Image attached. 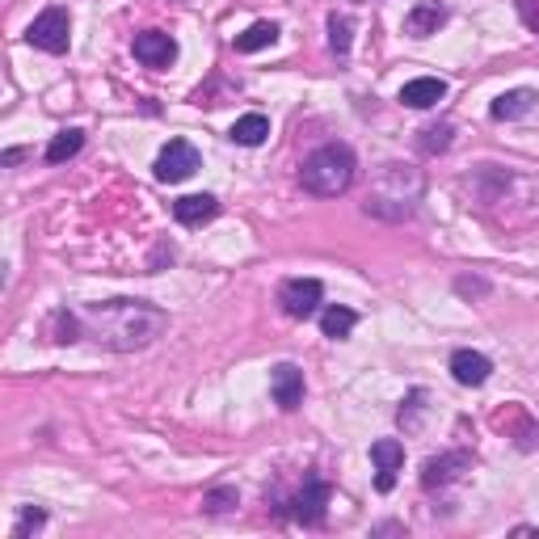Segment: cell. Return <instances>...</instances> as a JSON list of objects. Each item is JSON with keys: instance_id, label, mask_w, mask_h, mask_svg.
Returning <instances> with one entry per match:
<instances>
[{"instance_id": "obj_26", "label": "cell", "mask_w": 539, "mask_h": 539, "mask_svg": "<svg viewBox=\"0 0 539 539\" xmlns=\"http://www.w3.org/2000/svg\"><path fill=\"white\" fill-rule=\"evenodd\" d=\"M43 523H47V514L30 506V510H22V518H17V527H13V535H17V539H22V535L38 531V527H43Z\"/></svg>"}, {"instance_id": "obj_7", "label": "cell", "mask_w": 539, "mask_h": 539, "mask_svg": "<svg viewBox=\"0 0 539 539\" xmlns=\"http://www.w3.org/2000/svg\"><path fill=\"white\" fill-rule=\"evenodd\" d=\"M472 468V455L468 451H447V455H430L422 464V489L434 493V489H447L455 485L459 476Z\"/></svg>"}, {"instance_id": "obj_3", "label": "cell", "mask_w": 539, "mask_h": 539, "mask_svg": "<svg viewBox=\"0 0 539 539\" xmlns=\"http://www.w3.org/2000/svg\"><path fill=\"white\" fill-rule=\"evenodd\" d=\"M354 177H358V161L346 144L316 148L304 161V169H299V182H304V190L316 198H342L354 186Z\"/></svg>"}, {"instance_id": "obj_5", "label": "cell", "mask_w": 539, "mask_h": 539, "mask_svg": "<svg viewBox=\"0 0 539 539\" xmlns=\"http://www.w3.org/2000/svg\"><path fill=\"white\" fill-rule=\"evenodd\" d=\"M152 169H156V182L173 186V182H186L190 173L203 169V156H198V148L190 144V139H169Z\"/></svg>"}, {"instance_id": "obj_19", "label": "cell", "mask_w": 539, "mask_h": 539, "mask_svg": "<svg viewBox=\"0 0 539 539\" xmlns=\"http://www.w3.org/2000/svg\"><path fill=\"white\" fill-rule=\"evenodd\" d=\"M354 325H358L354 308L329 304V308L321 312V333H325V337H333V342H342V337H350V333H354Z\"/></svg>"}, {"instance_id": "obj_23", "label": "cell", "mask_w": 539, "mask_h": 539, "mask_svg": "<svg viewBox=\"0 0 539 539\" xmlns=\"http://www.w3.org/2000/svg\"><path fill=\"white\" fill-rule=\"evenodd\" d=\"M350 43H354V22L346 13H329V51L350 55Z\"/></svg>"}, {"instance_id": "obj_15", "label": "cell", "mask_w": 539, "mask_h": 539, "mask_svg": "<svg viewBox=\"0 0 539 539\" xmlns=\"http://www.w3.org/2000/svg\"><path fill=\"white\" fill-rule=\"evenodd\" d=\"M443 97H447V81H443V76H417V81H409L401 89V102L409 110H430V106L443 102Z\"/></svg>"}, {"instance_id": "obj_24", "label": "cell", "mask_w": 539, "mask_h": 539, "mask_svg": "<svg viewBox=\"0 0 539 539\" xmlns=\"http://www.w3.org/2000/svg\"><path fill=\"white\" fill-rule=\"evenodd\" d=\"M236 506H241V493H236L232 485L211 489V493L203 497V510H207V514H228V510H236Z\"/></svg>"}, {"instance_id": "obj_18", "label": "cell", "mask_w": 539, "mask_h": 539, "mask_svg": "<svg viewBox=\"0 0 539 539\" xmlns=\"http://www.w3.org/2000/svg\"><path fill=\"white\" fill-rule=\"evenodd\" d=\"M47 337L55 346H72V342H81V316L68 312V308H55L47 316Z\"/></svg>"}, {"instance_id": "obj_28", "label": "cell", "mask_w": 539, "mask_h": 539, "mask_svg": "<svg viewBox=\"0 0 539 539\" xmlns=\"http://www.w3.org/2000/svg\"><path fill=\"white\" fill-rule=\"evenodd\" d=\"M17 161H26V148H9L5 152V165H17Z\"/></svg>"}, {"instance_id": "obj_21", "label": "cell", "mask_w": 539, "mask_h": 539, "mask_svg": "<svg viewBox=\"0 0 539 539\" xmlns=\"http://www.w3.org/2000/svg\"><path fill=\"white\" fill-rule=\"evenodd\" d=\"M274 38H278V26H274V22H253L245 34H236V51H241V55H253V51L270 47Z\"/></svg>"}, {"instance_id": "obj_6", "label": "cell", "mask_w": 539, "mask_h": 539, "mask_svg": "<svg viewBox=\"0 0 539 539\" xmlns=\"http://www.w3.org/2000/svg\"><path fill=\"white\" fill-rule=\"evenodd\" d=\"M321 299H325V287L321 278H287L278 287V308H283L291 321H308V316L321 312Z\"/></svg>"}, {"instance_id": "obj_11", "label": "cell", "mask_w": 539, "mask_h": 539, "mask_svg": "<svg viewBox=\"0 0 539 539\" xmlns=\"http://www.w3.org/2000/svg\"><path fill=\"white\" fill-rule=\"evenodd\" d=\"M371 459H375V489L379 493H392L396 489V472H401L405 464V443H396V438H379V443H371Z\"/></svg>"}, {"instance_id": "obj_22", "label": "cell", "mask_w": 539, "mask_h": 539, "mask_svg": "<svg viewBox=\"0 0 539 539\" xmlns=\"http://www.w3.org/2000/svg\"><path fill=\"white\" fill-rule=\"evenodd\" d=\"M417 135H422V139H417V148H422L426 156H438V152H447V148H451L455 127H451V123H430V127L417 131Z\"/></svg>"}, {"instance_id": "obj_1", "label": "cell", "mask_w": 539, "mask_h": 539, "mask_svg": "<svg viewBox=\"0 0 539 539\" xmlns=\"http://www.w3.org/2000/svg\"><path fill=\"white\" fill-rule=\"evenodd\" d=\"M76 316H81V337H89V342H97L102 350H114V354L148 350L169 329L165 308L148 304V299H106V304L81 308Z\"/></svg>"}, {"instance_id": "obj_13", "label": "cell", "mask_w": 539, "mask_h": 539, "mask_svg": "<svg viewBox=\"0 0 539 539\" xmlns=\"http://www.w3.org/2000/svg\"><path fill=\"white\" fill-rule=\"evenodd\" d=\"M535 110H539V93L535 89H510L489 106V114L497 118V123H518V118H531Z\"/></svg>"}, {"instance_id": "obj_30", "label": "cell", "mask_w": 539, "mask_h": 539, "mask_svg": "<svg viewBox=\"0 0 539 539\" xmlns=\"http://www.w3.org/2000/svg\"><path fill=\"white\" fill-rule=\"evenodd\" d=\"M354 5H367V0H354Z\"/></svg>"}, {"instance_id": "obj_12", "label": "cell", "mask_w": 539, "mask_h": 539, "mask_svg": "<svg viewBox=\"0 0 539 539\" xmlns=\"http://www.w3.org/2000/svg\"><path fill=\"white\" fill-rule=\"evenodd\" d=\"M451 375H455V384H464V388H481V384H489L493 363L481 350H455L451 354Z\"/></svg>"}, {"instance_id": "obj_27", "label": "cell", "mask_w": 539, "mask_h": 539, "mask_svg": "<svg viewBox=\"0 0 539 539\" xmlns=\"http://www.w3.org/2000/svg\"><path fill=\"white\" fill-rule=\"evenodd\" d=\"M518 9H523L527 26H535V30H539V0H518Z\"/></svg>"}, {"instance_id": "obj_8", "label": "cell", "mask_w": 539, "mask_h": 539, "mask_svg": "<svg viewBox=\"0 0 539 539\" xmlns=\"http://www.w3.org/2000/svg\"><path fill=\"white\" fill-rule=\"evenodd\" d=\"M329 497H333V489L321 481V476H304V489H299V493L291 497V514H295L304 527L325 523V506H329Z\"/></svg>"}, {"instance_id": "obj_2", "label": "cell", "mask_w": 539, "mask_h": 539, "mask_svg": "<svg viewBox=\"0 0 539 539\" xmlns=\"http://www.w3.org/2000/svg\"><path fill=\"white\" fill-rule=\"evenodd\" d=\"M422 194H426V173L401 165V161H388L379 165V173L371 177V190H367V203L363 211L375 219H388V224H401V219H413L417 207H422Z\"/></svg>"}, {"instance_id": "obj_17", "label": "cell", "mask_w": 539, "mask_h": 539, "mask_svg": "<svg viewBox=\"0 0 539 539\" xmlns=\"http://www.w3.org/2000/svg\"><path fill=\"white\" fill-rule=\"evenodd\" d=\"M266 135H270V118L266 114H245V118H236L228 139L232 144H241V148H257V144H266Z\"/></svg>"}, {"instance_id": "obj_9", "label": "cell", "mask_w": 539, "mask_h": 539, "mask_svg": "<svg viewBox=\"0 0 539 539\" xmlns=\"http://www.w3.org/2000/svg\"><path fill=\"white\" fill-rule=\"evenodd\" d=\"M135 59L144 68H169L173 59H177V43L165 34V30H144V34H135V43H131Z\"/></svg>"}, {"instance_id": "obj_29", "label": "cell", "mask_w": 539, "mask_h": 539, "mask_svg": "<svg viewBox=\"0 0 539 539\" xmlns=\"http://www.w3.org/2000/svg\"><path fill=\"white\" fill-rule=\"evenodd\" d=\"M514 535H539L535 527H514Z\"/></svg>"}, {"instance_id": "obj_16", "label": "cell", "mask_w": 539, "mask_h": 539, "mask_svg": "<svg viewBox=\"0 0 539 539\" xmlns=\"http://www.w3.org/2000/svg\"><path fill=\"white\" fill-rule=\"evenodd\" d=\"M219 215V198L215 194H186V198H177L173 203V219L177 224H186V228H198V224H207V219Z\"/></svg>"}, {"instance_id": "obj_4", "label": "cell", "mask_w": 539, "mask_h": 539, "mask_svg": "<svg viewBox=\"0 0 539 539\" xmlns=\"http://www.w3.org/2000/svg\"><path fill=\"white\" fill-rule=\"evenodd\" d=\"M26 43L38 47V51H47V55H64L68 43H72V17H68V9L51 5V9L38 13L30 22V30H26Z\"/></svg>"}, {"instance_id": "obj_25", "label": "cell", "mask_w": 539, "mask_h": 539, "mask_svg": "<svg viewBox=\"0 0 539 539\" xmlns=\"http://www.w3.org/2000/svg\"><path fill=\"white\" fill-rule=\"evenodd\" d=\"M422 401H426V392L417 388V392H409V401L401 405V426H405V430H417V413H422Z\"/></svg>"}, {"instance_id": "obj_14", "label": "cell", "mask_w": 539, "mask_h": 539, "mask_svg": "<svg viewBox=\"0 0 539 539\" xmlns=\"http://www.w3.org/2000/svg\"><path fill=\"white\" fill-rule=\"evenodd\" d=\"M443 22H447V5H438V0H417V5L405 13V34L430 38V34H438Z\"/></svg>"}, {"instance_id": "obj_20", "label": "cell", "mask_w": 539, "mask_h": 539, "mask_svg": "<svg viewBox=\"0 0 539 539\" xmlns=\"http://www.w3.org/2000/svg\"><path fill=\"white\" fill-rule=\"evenodd\" d=\"M85 148V131H76V127H68V131H59L51 144H47V165H64V161H72L76 152Z\"/></svg>"}, {"instance_id": "obj_10", "label": "cell", "mask_w": 539, "mask_h": 539, "mask_svg": "<svg viewBox=\"0 0 539 539\" xmlns=\"http://www.w3.org/2000/svg\"><path fill=\"white\" fill-rule=\"evenodd\" d=\"M270 392H274V405L278 409H299L304 405V371H299L295 363H278L270 371Z\"/></svg>"}]
</instances>
